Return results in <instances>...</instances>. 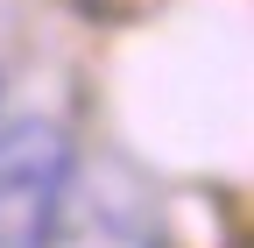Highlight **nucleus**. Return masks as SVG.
Masks as SVG:
<instances>
[{
	"label": "nucleus",
	"instance_id": "1",
	"mask_svg": "<svg viewBox=\"0 0 254 248\" xmlns=\"http://www.w3.org/2000/svg\"><path fill=\"white\" fill-rule=\"evenodd\" d=\"M71 128L50 114H28L0 128V248H36L71 192Z\"/></svg>",
	"mask_w": 254,
	"mask_h": 248
},
{
	"label": "nucleus",
	"instance_id": "2",
	"mask_svg": "<svg viewBox=\"0 0 254 248\" xmlns=\"http://www.w3.org/2000/svg\"><path fill=\"white\" fill-rule=\"evenodd\" d=\"M36 248H163V241L127 199H71L64 192L57 220Z\"/></svg>",
	"mask_w": 254,
	"mask_h": 248
}]
</instances>
